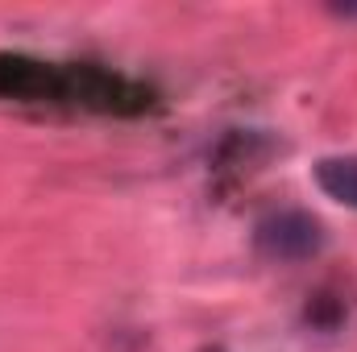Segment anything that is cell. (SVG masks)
I'll use <instances>...</instances> for the list:
<instances>
[{
	"instance_id": "obj_1",
	"label": "cell",
	"mask_w": 357,
	"mask_h": 352,
	"mask_svg": "<svg viewBox=\"0 0 357 352\" xmlns=\"http://www.w3.org/2000/svg\"><path fill=\"white\" fill-rule=\"evenodd\" d=\"M254 237H258V249L274 262H303L324 245V232L307 211H278L258 224Z\"/></svg>"
},
{
	"instance_id": "obj_2",
	"label": "cell",
	"mask_w": 357,
	"mask_h": 352,
	"mask_svg": "<svg viewBox=\"0 0 357 352\" xmlns=\"http://www.w3.org/2000/svg\"><path fill=\"white\" fill-rule=\"evenodd\" d=\"M316 182L324 186V195H333L337 203L357 207V158H324L316 166Z\"/></svg>"
},
{
	"instance_id": "obj_3",
	"label": "cell",
	"mask_w": 357,
	"mask_h": 352,
	"mask_svg": "<svg viewBox=\"0 0 357 352\" xmlns=\"http://www.w3.org/2000/svg\"><path fill=\"white\" fill-rule=\"evenodd\" d=\"M204 352H220V349H204Z\"/></svg>"
}]
</instances>
